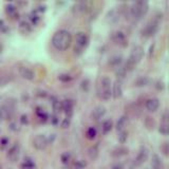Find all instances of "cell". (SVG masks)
I'll use <instances>...</instances> for the list:
<instances>
[{
  "label": "cell",
  "mask_w": 169,
  "mask_h": 169,
  "mask_svg": "<svg viewBox=\"0 0 169 169\" xmlns=\"http://www.w3.org/2000/svg\"><path fill=\"white\" fill-rule=\"evenodd\" d=\"M72 44V36L67 30H59L53 35L52 44L58 51H66Z\"/></svg>",
  "instance_id": "cell-1"
},
{
  "label": "cell",
  "mask_w": 169,
  "mask_h": 169,
  "mask_svg": "<svg viewBox=\"0 0 169 169\" xmlns=\"http://www.w3.org/2000/svg\"><path fill=\"white\" fill-rule=\"evenodd\" d=\"M143 57H144L143 48H142L141 46H134V48L132 49V51H131V53H130L129 57H128L127 61H126L125 66H124L126 72H129V71H131V70L134 69L135 66L143 59Z\"/></svg>",
  "instance_id": "cell-2"
},
{
  "label": "cell",
  "mask_w": 169,
  "mask_h": 169,
  "mask_svg": "<svg viewBox=\"0 0 169 169\" xmlns=\"http://www.w3.org/2000/svg\"><path fill=\"white\" fill-rule=\"evenodd\" d=\"M149 10V3L146 0H139L132 3L130 7V14L135 20H139L147 14Z\"/></svg>",
  "instance_id": "cell-3"
},
{
  "label": "cell",
  "mask_w": 169,
  "mask_h": 169,
  "mask_svg": "<svg viewBox=\"0 0 169 169\" xmlns=\"http://www.w3.org/2000/svg\"><path fill=\"white\" fill-rule=\"evenodd\" d=\"M111 83L112 81L111 79H110V77L104 76L100 78V83H98V87H97V92H98V96H100L102 100H110V97L112 96Z\"/></svg>",
  "instance_id": "cell-4"
},
{
  "label": "cell",
  "mask_w": 169,
  "mask_h": 169,
  "mask_svg": "<svg viewBox=\"0 0 169 169\" xmlns=\"http://www.w3.org/2000/svg\"><path fill=\"white\" fill-rule=\"evenodd\" d=\"M89 36L83 32H78L75 35V42H76V46L74 48V51L76 54H80L83 52V50L86 49L89 44Z\"/></svg>",
  "instance_id": "cell-5"
},
{
  "label": "cell",
  "mask_w": 169,
  "mask_h": 169,
  "mask_svg": "<svg viewBox=\"0 0 169 169\" xmlns=\"http://www.w3.org/2000/svg\"><path fill=\"white\" fill-rule=\"evenodd\" d=\"M159 28H160V17H156L147 23L146 27L142 31V35L145 37H151L158 32Z\"/></svg>",
  "instance_id": "cell-6"
},
{
  "label": "cell",
  "mask_w": 169,
  "mask_h": 169,
  "mask_svg": "<svg viewBox=\"0 0 169 169\" xmlns=\"http://www.w3.org/2000/svg\"><path fill=\"white\" fill-rule=\"evenodd\" d=\"M48 144H49V141H48V137L44 134L36 135L34 141H33V146L37 149V150H42V149H44Z\"/></svg>",
  "instance_id": "cell-7"
},
{
  "label": "cell",
  "mask_w": 169,
  "mask_h": 169,
  "mask_svg": "<svg viewBox=\"0 0 169 169\" xmlns=\"http://www.w3.org/2000/svg\"><path fill=\"white\" fill-rule=\"evenodd\" d=\"M92 9L93 2H91V1H80V2H77L76 4H74V7H73V11L75 13H85V12H88Z\"/></svg>",
  "instance_id": "cell-8"
},
{
  "label": "cell",
  "mask_w": 169,
  "mask_h": 169,
  "mask_svg": "<svg viewBox=\"0 0 169 169\" xmlns=\"http://www.w3.org/2000/svg\"><path fill=\"white\" fill-rule=\"evenodd\" d=\"M148 150H147L146 148H141V150H139V154L137 155V158H135L134 162H133V164H134V166H139V165L144 164V163L146 162L147 160H148Z\"/></svg>",
  "instance_id": "cell-9"
},
{
  "label": "cell",
  "mask_w": 169,
  "mask_h": 169,
  "mask_svg": "<svg viewBox=\"0 0 169 169\" xmlns=\"http://www.w3.org/2000/svg\"><path fill=\"white\" fill-rule=\"evenodd\" d=\"M112 39L115 44H120L122 46H127V39H126V35L122 31H116L112 34Z\"/></svg>",
  "instance_id": "cell-10"
},
{
  "label": "cell",
  "mask_w": 169,
  "mask_h": 169,
  "mask_svg": "<svg viewBox=\"0 0 169 169\" xmlns=\"http://www.w3.org/2000/svg\"><path fill=\"white\" fill-rule=\"evenodd\" d=\"M19 153H20V148H19L18 144H15L11 147V149L7 152V158L12 161V162H16L19 158Z\"/></svg>",
  "instance_id": "cell-11"
},
{
  "label": "cell",
  "mask_w": 169,
  "mask_h": 169,
  "mask_svg": "<svg viewBox=\"0 0 169 169\" xmlns=\"http://www.w3.org/2000/svg\"><path fill=\"white\" fill-rule=\"evenodd\" d=\"M13 112V107L10 104H5L2 107H0V120H7L12 115Z\"/></svg>",
  "instance_id": "cell-12"
},
{
  "label": "cell",
  "mask_w": 169,
  "mask_h": 169,
  "mask_svg": "<svg viewBox=\"0 0 169 169\" xmlns=\"http://www.w3.org/2000/svg\"><path fill=\"white\" fill-rule=\"evenodd\" d=\"M145 106H146L147 110L150 112H155L156 110L159 109V107H160V100H158V98H149V100H146V104H145Z\"/></svg>",
  "instance_id": "cell-13"
},
{
  "label": "cell",
  "mask_w": 169,
  "mask_h": 169,
  "mask_svg": "<svg viewBox=\"0 0 169 169\" xmlns=\"http://www.w3.org/2000/svg\"><path fill=\"white\" fill-rule=\"evenodd\" d=\"M19 74L21 75V77H23L24 79H28V80H33L35 77L34 72H33L30 68H27V67L19 68Z\"/></svg>",
  "instance_id": "cell-14"
},
{
  "label": "cell",
  "mask_w": 169,
  "mask_h": 169,
  "mask_svg": "<svg viewBox=\"0 0 169 169\" xmlns=\"http://www.w3.org/2000/svg\"><path fill=\"white\" fill-rule=\"evenodd\" d=\"M112 96L114 98H120L123 94V88H122V83L120 80H116L115 83L112 85Z\"/></svg>",
  "instance_id": "cell-15"
},
{
  "label": "cell",
  "mask_w": 169,
  "mask_h": 169,
  "mask_svg": "<svg viewBox=\"0 0 169 169\" xmlns=\"http://www.w3.org/2000/svg\"><path fill=\"white\" fill-rule=\"evenodd\" d=\"M107 20L110 23H116L120 20V12L116 9H113L107 14Z\"/></svg>",
  "instance_id": "cell-16"
},
{
  "label": "cell",
  "mask_w": 169,
  "mask_h": 169,
  "mask_svg": "<svg viewBox=\"0 0 169 169\" xmlns=\"http://www.w3.org/2000/svg\"><path fill=\"white\" fill-rule=\"evenodd\" d=\"M105 113H106V108L103 106H98L92 111V118L93 120H100L102 116L105 115Z\"/></svg>",
  "instance_id": "cell-17"
},
{
  "label": "cell",
  "mask_w": 169,
  "mask_h": 169,
  "mask_svg": "<svg viewBox=\"0 0 169 169\" xmlns=\"http://www.w3.org/2000/svg\"><path fill=\"white\" fill-rule=\"evenodd\" d=\"M73 105H74L73 104V102L70 100L63 102V110L66 112L67 116H69V117H71L72 112H73Z\"/></svg>",
  "instance_id": "cell-18"
},
{
  "label": "cell",
  "mask_w": 169,
  "mask_h": 169,
  "mask_svg": "<svg viewBox=\"0 0 169 169\" xmlns=\"http://www.w3.org/2000/svg\"><path fill=\"white\" fill-rule=\"evenodd\" d=\"M12 80H13V75H11V74L0 75V87L7 86V83H10Z\"/></svg>",
  "instance_id": "cell-19"
},
{
  "label": "cell",
  "mask_w": 169,
  "mask_h": 169,
  "mask_svg": "<svg viewBox=\"0 0 169 169\" xmlns=\"http://www.w3.org/2000/svg\"><path fill=\"white\" fill-rule=\"evenodd\" d=\"M122 61H123V57L120 55H115V56H112L109 59V65L111 66V67L116 68L122 63Z\"/></svg>",
  "instance_id": "cell-20"
},
{
  "label": "cell",
  "mask_w": 169,
  "mask_h": 169,
  "mask_svg": "<svg viewBox=\"0 0 169 169\" xmlns=\"http://www.w3.org/2000/svg\"><path fill=\"white\" fill-rule=\"evenodd\" d=\"M150 83V78L147 76H142V77H139V78L135 80V86L137 87H145L147 85H149Z\"/></svg>",
  "instance_id": "cell-21"
},
{
  "label": "cell",
  "mask_w": 169,
  "mask_h": 169,
  "mask_svg": "<svg viewBox=\"0 0 169 169\" xmlns=\"http://www.w3.org/2000/svg\"><path fill=\"white\" fill-rule=\"evenodd\" d=\"M19 30L23 33V34H28L32 31V28H31L30 23L27 22V21H21L19 23Z\"/></svg>",
  "instance_id": "cell-22"
},
{
  "label": "cell",
  "mask_w": 169,
  "mask_h": 169,
  "mask_svg": "<svg viewBox=\"0 0 169 169\" xmlns=\"http://www.w3.org/2000/svg\"><path fill=\"white\" fill-rule=\"evenodd\" d=\"M128 123V117L126 115L122 116V117L120 118V120H117V123H116V129L118 130V131H122V130H124V128H125L126 124Z\"/></svg>",
  "instance_id": "cell-23"
},
{
  "label": "cell",
  "mask_w": 169,
  "mask_h": 169,
  "mask_svg": "<svg viewBox=\"0 0 169 169\" xmlns=\"http://www.w3.org/2000/svg\"><path fill=\"white\" fill-rule=\"evenodd\" d=\"M112 126H113V125H112V120H105L104 123H103V125H102V131H103V133H104V134H107L108 132L111 131Z\"/></svg>",
  "instance_id": "cell-24"
},
{
  "label": "cell",
  "mask_w": 169,
  "mask_h": 169,
  "mask_svg": "<svg viewBox=\"0 0 169 169\" xmlns=\"http://www.w3.org/2000/svg\"><path fill=\"white\" fill-rule=\"evenodd\" d=\"M89 156H90L91 160H95V159L98 156V147L97 145H95V146L91 147L89 149Z\"/></svg>",
  "instance_id": "cell-25"
},
{
  "label": "cell",
  "mask_w": 169,
  "mask_h": 169,
  "mask_svg": "<svg viewBox=\"0 0 169 169\" xmlns=\"http://www.w3.org/2000/svg\"><path fill=\"white\" fill-rule=\"evenodd\" d=\"M52 105H53V109L56 113H60L63 111V102L55 100L54 102H52Z\"/></svg>",
  "instance_id": "cell-26"
},
{
  "label": "cell",
  "mask_w": 169,
  "mask_h": 169,
  "mask_svg": "<svg viewBox=\"0 0 169 169\" xmlns=\"http://www.w3.org/2000/svg\"><path fill=\"white\" fill-rule=\"evenodd\" d=\"M128 153V150L126 148H123V147H120V148H117L112 152V155L113 156H120V155H125Z\"/></svg>",
  "instance_id": "cell-27"
},
{
  "label": "cell",
  "mask_w": 169,
  "mask_h": 169,
  "mask_svg": "<svg viewBox=\"0 0 169 169\" xmlns=\"http://www.w3.org/2000/svg\"><path fill=\"white\" fill-rule=\"evenodd\" d=\"M86 135H87V139H95V137H96V129L93 127H90L88 130H87Z\"/></svg>",
  "instance_id": "cell-28"
},
{
  "label": "cell",
  "mask_w": 169,
  "mask_h": 169,
  "mask_svg": "<svg viewBox=\"0 0 169 169\" xmlns=\"http://www.w3.org/2000/svg\"><path fill=\"white\" fill-rule=\"evenodd\" d=\"M126 73H127V72H126V70L124 67H118L117 70H116V76H117V78L120 79V80L125 77Z\"/></svg>",
  "instance_id": "cell-29"
},
{
  "label": "cell",
  "mask_w": 169,
  "mask_h": 169,
  "mask_svg": "<svg viewBox=\"0 0 169 169\" xmlns=\"http://www.w3.org/2000/svg\"><path fill=\"white\" fill-rule=\"evenodd\" d=\"M21 167H22V169H35V163L31 160H27L26 162L22 163Z\"/></svg>",
  "instance_id": "cell-30"
},
{
  "label": "cell",
  "mask_w": 169,
  "mask_h": 169,
  "mask_svg": "<svg viewBox=\"0 0 169 169\" xmlns=\"http://www.w3.org/2000/svg\"><path fill=\"white\" fill-rule=\"evenodd\" d=\"M86 162L83 160H79V161H76L74 163V165L72 166V169H83L86 167Z\"/></svg>",
  "instance_id": "cell-31"
},
{
  "label": "cell",
  "mask_w": 169,
  "mask_h": 169,
  "mask_svg": "<svg viewBox=\"0 0 169 169\" xmlns=\"http://www.w3.org/2000/svg\"><path fill=\"white\" fill-rule=\"evenodd\" d=\"M127 137H128V133H127V132L124 131V130L120 131V134H118V141H120V143H122V144L125 143V142L127 141Z\"/></svg>",
  "instance_id": "cell-32"
},
{
  "label": "cell",
  "mask_w": 169,
  "mask_h": 169,
  "mask_svg": "<svg viewBox=\"0 0 169 169\" xmlns=\"http://www.w3.org/2000/svg\"><path fill=\"white\" fill-rule=\"evenodd\" d=\"M58 79H59L60 81H63V83H69L72 79V76L69 74H60L59 76H58Z\"/></svg>",
  "instance_id": "cell-33"
},
{
  "label": "cell",
  "mask_w": 169,
  "mask_h": 169,
  "mask_svg": "<svg viewBox=\"0 0 169 169\" xmlns=\"http://www.w3.org/2000/svg\"><path fill=\"white\" fill-rule=\"evenodd\" d=\"M160 132L162 133V134L164 135H167L169 132V127H168V124H162V125L160 126Z\"/></svg>",
  "instance_id": "cell-34"
},
{
  "label": "cell",
  "mask_w": 169,
  "mask_h": 169,
  "mask_svg": "<svg viewBox=\"0 0 169 169\" xmlns=\"http://www.w3.org/2000/svg\"><path fill=\"white\" fill-rule=\"evenodd\" d=\"M70 159H71V154H70V152H63V154H61V162L63 163V164H68L70 161Z\"/></svg>",
  "instance_id": "cell-35"
},
{
  "label": "cell",
  "mask_w": 169,
  "mask_h": 169,
  "mask_svg": "<svg viewBox=\"0 0 169 169\" xmlns=\"http://www.w3.org/2000/svg\"><path fill=\"white\" fill-rule=\"evenodd\" d=\"M89 88H90V81H89V79H85V80L81 81V89H83V91L87 92V91H89Z\"/></svg>",
  "instance_id": "cell-36"
},
{
  "label": "cell",
  "mask_w": 169,
  "mask_h": 169,
  "mask_svg": "<svg viewBox=\"0 0 169 169\" xmlns=\"http://www.w3.org/2000/svg\"><path fill=\"white\" fill-rule=\"evenodd\" d=\"M152 164H153V167H154V169H160V167H161V162H160V160H159L158 155H154V156H153V162H152Z\"/></svg>",
  "instance_id": "cell-37"
},
{
  "label": "cell",
  "mask_w": 169,
  "mask_h": 169,
  "mask_svg": "<svg viewBox=\"0 0 169 169\" xmlns=\"http://www.w3.org/2000/svg\"><path fill=\"white\" fill-rule=\"evenodd\" d=\"M70 123H71V117L67 116V117L63 120V123H61V128H68L70 126Z\"/></svg>",
  "instance_id": "cell-38"
},
{
  "label": "cell",
  "mask_w": 169,
  "mask_h": 169,
  "mask_svg": "<svg viewBox=\"0 0 169 169\" xmlns=\"http://www.w3.org/2000/svg\"><path fill=\"white\" fill-rule=\"evenodd\" d=\"M15 12H16V9H15L14 5H12V4L7 5V14L12 15V14H14Z\"/></svg>",
  "instance_id": "cell-39"
},
{
  "label": "cell",
  "mask_w": 169,
  "mask_h": 169,
  "mask_svg": "<svg viewBox=\"0 0 169 169\" xmlns=\"http://www.w3.org/2000/svg\"><path fill=\"white\" fill-rule=\"evenodd\" d=\"M20 122H21V124H28L29 123V120H28V116L27 115H22L21 116V118H20Z\"/></svg>",
  "instance_id": "cell-40"
},
{
  "label": "cell",
  "mask_w": 169,
  "mask_h": 169,
  "mask_svg": "<svg viewBox=\"0 0 169 169\" xmlns=\"http://www.w3.org/2000/svg\"><path fill=\"white\" fill-rule=\"evenodd\" d=\"M167 146H168V145H167V143H165L164 146L162 147V149H163V151H164V154L165 155L168 154V149H167Z\"/></svg>",
  "instance_id": "cell-41"
},
{
  "label": "cell",
  "mask_w": 169,
  "mask_h": 169,
  "mask_svg": "<svg viewBox=\"0 0 169 169\" xmlns=\"http://www.w3.org/2000/svg\"><path fill=\"white\" fill-rule=\"evenodd\" d=\"M51 122H52V124H53V125H57V123H58V118L56 117V116H53V117L51 118Z\"/></svg>",
  "instance_id": "cell-42"
},
{
  "label": "cell",
  "mask_w": 169,
  "mask_h": 169,
  "mask_svg": "<svg viewBox=\"0 0 169 169\" xmlns=\"http://www.w3.org/2000/svg\"><path fill=\"white\" fill-rule=\"evenodd\" d=\"M7 139H1V145H2L3 147H5L7 146Z\"/></svg>",
  "instance_id": "cell-43"
},
{
  "label": "cell",
  "mask_w": 169,
  "mask_h": 169,
  "mask_svg": "<svg viewBox=\"0 0 169 169\" xmlns=\"http://www.w3.org/2000/svg\"><path fill=\"white\" fill-rule=\"evenodd\" d=\"M112 169H122V164L115 165V166H113V167H112Z\"/></svg>",
  "instance_id": "cell-44"
},
{
  "label": "cell",
  "mask_w": 169,
  "mask_h": 169,
  "mask_svg": "<svg viewBox=\"0 0 169 169\" xmlns=\"http://www.w3.org/2000/svg\"><path fill=\"white\" fill-rule=\"evenodd\" d=\"M66 169H72V167H71V168H66Z\"/></svg>",
  "instance_id": "cell-45"
}]
</instances>
